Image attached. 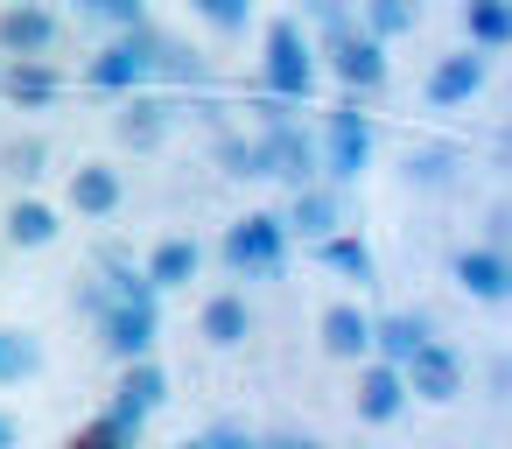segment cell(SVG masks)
I'll list each match as a JSON object with an SVG mask.
<instances>
[{
	"label": "cell",
	"mask_w": 512,
	"mask_h": 449,
	"mask_svg": "<svg viewBox=\"0 0 512 449\" xmlns=\"http://www.w3.org/2000/svg\"><path fill=\"white\" fill-rule=\"evenodd\" d=\"M260 85L274 106H302L316 92V43L295 15H274L267 22V50H260Z\"/></svg>",
	"instance_id": "6da1fadb"
},
{
	"label": "cell",
	"mask_w": 512,
	"mask_h": 449,
	"mask_svg": "<svg viewBox=\"0 0 512 449\" xmlns=\"http://www.w3.org/2000/svg\"><path fill=\"white\" fill-rule=\"evenodd\" d=\"M99 92H148V78H155V64H148V29H120L99 57H92V71H85Z\"/></svg>",
	"instance_id": "ba28073f"
},
{
	"label": "cell",
	"mask_w": 512,
	"mask_h": 449,
	"mask_svg": "<svg viewBox=\"0 0 512 449\" xmlns=\"http://www.w3.org/2000/svg\"><path fill=\"white\" fill-rule=\"evenodd\" d=\"M183 120V106L169 99V92H127V113H120V141L134 148V155H155L162 141H169V127Z\"/></svg>",
	"instance_id": "8fae6325"
},
{
	"label": "cell",
	"mask_w": 512,
	"mask_h": 449,
	"mask_svg": "<svg viewBox=\"0 0 512 449\" xmlns=\"http://www.w3.org/2000/svg\"><path fill=\"white\" fill-rule=\"evenodd\" d=\"M22 442V428H15V414H0V449H15Z\"/></svg>",
	"instance_id": "f35d334b"
},
{
	"label": "cell",
	"mask_w": 512,
	"mask_h": 449,
	"mask_svg": "<svg viewBox=\"0 0 512 449\" xmlns=\"http://www.w3.org/2000/svg\"><path fill=\"white\" fill-rule=\"evenodd\" d=\"M64 43V22L50 0H8L0 8V57H50Z\"/></svg>",
	"instance_id": "52a82bcc"
},
{
	"label": "cell",
	"mask_w": 512,
	"mask_h": 449,
	"mask_svg": "<svg viewBox=\"0 0 512 449\" xmlns=\"http://www.w3.org/2000/svg\"><path fill=\"white\" fill-rule=\"evenodd\" d=\"M316 260H323L330 274H344L351 288H372V281H379V260H372V246H365L358 232H330V239H316Z\"/></svg>",
	"instance_id": "603a6c76"
},
{
	"label": "cell",
	"mask_w": 512,
	"mask_h": 449,
	"mask_svg": "<svg viewBox=\"0 0 512 449\" xmlns=\"http://www.w3.org/2000/svg\"><path fill=\"white\" fill-rule=\"evenodd\" d=\"M155 330H162V309H134V302H113L106 316H99V344L120 358V365H134V358H148L155 351Z\"/></svg>",
	"instance_id": "7c38bea8"
},
{
	"label": "cell",
	"mask_w": 512,
	"mask_h": 449,
	"mask_svg": "<svg viewBox=\"0 0 512 449\" xmlns=\"http://www.w3.org/2000/svg\"><path fill=\"white\" fill-rule=\"evenodd\" d=\"M148 64H155V78H169V85H204V57H197L190 43L162 36L155 22H148Z\"/></svg>",
	"instance_id": "484cf974"
},
{
	"label": "cell",
	"mask_w": 512,
	"mask_h": 449,
	"mask_svg": "<svg viewBox=\"0 0 512 449\" xmlns=\"http://www.w3.org/2000/svg\"><path fill=\"white\" fill-rule=\"evenodd\" d=\"M505 36H512V8H505V0H463V43L477 57L505 50Z\"/></svg>",
	"instance_id": "d4e9b609"
},
{
	"label": "cell",
	"mask_w": 512,
	"mask_h": 449,
	"mask_svg": "<svg viewBox=\"0 0 512 449\" xmlns=\"http://www.w3.org/2000/svg\"><path fill=\"white\" fill-rule=\"evenodd\" d=\"M260 449H323L309 428H281V435H260Z\"/></svg>",
	"instance_id": "74e56055"
},
{
	"label": "cell",
	"mask_w": 512,
	"mask_h": 449,
	"mask_svg": "<svg viewBox=\"0 0 512 449\" xmlns=\"http://www.w3.org/2000/svg\"><path fill=\"white\" fill-rule=\"evenodd\" d=\"M400 379H407V400L449 407V400L463 393V351H456V344H442V337H428V344L400 365Z\"/></svg>",
	"instance_id": "8992f818"
},
{
	"label": "cell",
	"mask_w": 512,
	"mask_h": 449,
	"mask_svg": "<svg viewBox=\"0 0 512 449\" xmlns=\"http://www.w3.org/2000/svg\"><path fill=\"white\" fill-rule=\"evenodd\" d=\"M295 22H302V29L316 22V29L330 36V29H344V22H351V8H344V0H302V15H295Z\"/></svg>",
	"instance_id": "836d02e7"
},
{
	"label": "cell",
	"mask_w": 512,
	"mask_h": 449,
	"mask_svg": "<svg viewBox=\"0 0 512 449\" xmlns=\"http://www.w3.org/2000/svg\"><path fill=\"white\" fill-rule=\"evenodd\" d=\"M43 372V344L29 330H8L0 323V386H15V379H36Z\"/></svg>",
	"instance_id": "83f0119b"
},
{
	"label": "cell",
	"mask_w": 512,
	"mask_h": 449,
	"mask_svg": "<svg viewBox=\"0 0 512 449\" xmlns=\"http://www.w3.org/2000/svg\"><path fill=\"white\" fill-rule=\"evenodd\" d=\"M197 442H204V449H260V435H253V428H239V421H218V428H211V435H197Z\"/></svg>",
	"instance_id": "e575fe53"
},
{
	"label": "cell",
	"mask_w": 512,
	"mask_h": 449,
	"mask_svg": "<svg viewBox=\"0 0 512 449\" xmlns=\"http://www.w3.org/2000/svg\"><path fill=\"white\" fill-rule=\"evenodd\" d=\"M351 407H358L365 428H393V421L407 414V379H400V365L365 358V365H358V386H351Z\"/></svg>",
	"instance_id": "30bf717a"
},
{
	"label": "cell",
	"mask_w": 512,
	"mask_h": 449,
	"mask_svg": "<svg viewBox=\"0 0 512 449\" xmlns=\"http://www.w3.org/2000/svg\"><path fill=\"white\" fill-rule=\"evenodd\" d=\"M64 92V78H57V64L50 57H0V99H15V106H50Z\"/></svg>",
	"instance_id": "2e32d148"
},
{
	"label": "cell",
	"mask_w": 512,
	"mask_h": 449,
	"mask_svg": "<svg viewBox=\"0 0 512 449\" xmlns=\"http://www.w3.org/2000/svg\"><path fill=\"white\" fill-rule=\"evenodd\" d=\"M218 253H225V267H232L239 281H274V274L288 267V232H281L274 211H246V218L218 239Z\"/></svg>",
	"instance_id": "277c9868"
},
{
	"label": "cell",
	"mask_w": 512,
	"mask_h": 449,
	"mask_svg": "<svg viewBox=\"0 0 512 449\" xmlns=\"http://www.w3.org/2000/svg\"><path fill=\"white\" fill-rule=\"evenodd\" d=\"M197 330H204L211 351H239V344L253 337V309H246V295H239V288H218V295L197 309Z\"/></svg>",
	"instance_id": "e0dca14e"
},
{
	"label": "cell",
	"mask_w": 512,
	"mask_h": 449,
	"mask_svg": "<svg viewBox=\"0 0 512 449\" xmlns=\"http://www.w3.org/2000/svg\"><path fill=\"white\" fill-rule=\"evenodd\" d=\"M456 169H463V148H456V141H414V148L400 155V176H407L414 190H449Z\"/></svg>",
	"instance_id": "ffe728a7"
},
{
	"label": "cell",
	"mask_w": 512,
	"mask_h": 449,
	"mask_svg": "<svg viewBox=\"0 0 512 449\" xmlns=\"http://www.w3.org/2000/svg\"><path fill=\"white\" fill-rule=\"evenodd\" d=\"M64 449H134V442H120V435H106L99 421H85V428H78V435H71Z\"/></svg>",
	"instance_id": "d590c367"
},
{
	"label": "cell",
	"mask_w": 512,
	"mask_h": 449,
	"mask_svg": "<svg viewBox=\"0 0 512 449\" xmlns=\"http://www.w3.org/2000/svg\"><path fill=\"white\" fill-rule=\"evenodd\" d=\"M323 50H330V71H337L344 99H365V92H379V85L393 78V64H386V43H372L358 22L330 29V36H323Z\"/></svg>",
	"instance_id": "5b68a950"
},
{
	"label": "cell",
	"mask_w": 512,
	"mask_h": 449,
	"mask_svg": "<svg viewBox=\"0 0 512 449\" xmlns=\"http://www.w3.org/2000/svg\"><path fill=\"white\" fill-rule=\"evenodd\" d=\"M0 169H8L15 183H36V176L50 169V141H43V134H22V141H8V148H0Z\"/></svg>",
	"instance_id": "f1b7e54d"
},
{
	"label": "cell",
	"mask_w": 512,
	"mask_h": 449,
	"mask_svg": "<svg viewBox=\"0 0 512 449\" xmlns=\"http://www.w3.org/2000/svg\"><path fill=\"white\" fill-rule=\"evenodd\" d=\"M99 428L141 449V428H148V414H134V407H120V400H106V414H99Z\"/></svg>",
	"instance_id": "1f68e13d"
},
{
	"label": "cell",
	"mask_w": 512,
	"mask_h": 449,
	"mask_svg": "<svg viewBox=\"0 0 512 449\" xmlns=\"http://www.w3.org/2000/svg\"><path fill=\"white\" fill-rule=\"evenodd\" d=\"M449 281H456L470 302H505V288H512L505 246H463V253L449 260Z\"/></svg>",
	"instance_id": "4fadbf2b"
},
{
	"label": "cell",
	"mask_w": 512,
	"mask_h": 449,
	"mask_svg": "<svg viewBox=\"0 0 512 449\" xmlns=\"http://www.w3.org/2000/svg\"><path fill=\"white\" fill-rule=\"evenodd\" d=\"M428 337H435L428 309H393V316H372V358H379V365H407Z\"/></svg>",
	"instance_id": "9a60e30c"
},
{
	"label": "cell",
	"mask_w": 512,
	"mask_h": 449,
	"mask_svg": "<svg viewBox=\"0 0 512 449\" xmlns=\"http://www.w3.org/2000/svg\"><path fill=\"white\" fill-rule=\"evenodd\" d=\"M316 337H323V351H330V358H344V365L372 358V316H365L358 302H330V309H323V323H316Z\"/></svg>",
	"instance_id": "ac0fdd59"
},
{
	"label": "cell",
	"mask_w": 512,
	"mask_h": 449,
	"mask_svg": "<svg viewBox=\"0 0 512 449\" xmlns=\"http://www.w3.org/2000/svg\"><path fill=\"white\" fill-rule=\"evenodd\" d=\"M421 22V0H358V29L372 36V43H393V36H407Z\"/></svg>",
	"instance_id": "4316f807"
},
{
	"label": "cell",
	"mask_w": 512,
	"mask_h": 449,
	"mask_svg": "<svg viewBox=\"0 0 512 449\" xmlns=\"http://www.w3.org/2000/svg\"><path fill=\"white\" fill-rule=\"evenodd\" d=\"M484 92V57L477 50H456V57H442L435 71H428V106H470Z\"/></svg>",
	"instance_id": "d6986e66"
},
{
	"label": "cell",
	"mask_w": 512,
	"mask_h": 449,
	"mask_svg": "<svg viewBox=\"0 0 512 449\" xmlns=\"http://www.w3.org/2000/svg\"><path fill=\"white\" fill-rule=\"evenodd\" d=\"M218 169H225V176H260V169H253V141L218 134Z\"/></svg>",
	"instance_id": "d6a6232c"
},
{
	"label": "cell",
	"mask_w": 512,
	"mask_h": 449,
	"mask_svg": "<svg viewBox=\"0 0 512 449\" xmlns=\"http://www.w3.org/2000/svg\"><path fill=\"white\" fill-rule=\"evenodd\" d=\"M365 162H372V113L358 99H337L323 120V141H316V183L344 190L365 176Z\"/></svg>",
	"instance_id": "7a4b0ae2"
},
{
	"label": "cell",
	"mask_w": 512,
	"mask_h": 449,
	"mask_svg": "<svg viewBox=\"0 0 512 449\" xmlns=\"http://www.w3.org/2000/svg\"><path fill=\"white\" fill-rule=\"evenodd\" d=\"M127 204V176L113 162H78L71 169V211L78 218H113Z\"/></svg>",
	"instance_id": "5bb4252c"
},
{
	"label": "cell",
	"mask_w": 512,
	"mask_h": 449,
	"mask_svg": "<svg viewBox=\"0 0 512 449\" xmlns=\"http://www.w3.org/2000/svg\"><path fill=\"white\" fill-rule=\"evenodd\" d=\"M288 113H295V106H274V99H267V134L253 141V169L274 176L281 190H302V183H316V134L295 127Z\"/></svg>",
	"instance_id": "3957f363"
},
{
	"label": "cell",
	"mask_w": 512,
	"mask_h": 449,
	"mask_svg": "<svg viewBox=\"0 0 512 449\" xmlns=\"http://www.w3.org/2000/svg\"><path fill=\"white\" fill-rule=\"evenodd\" d=\"M197 267H204V246H197L190 232H176V239H162V246L148 253V267H141V274H148V281H155V295H162V288L197 281Z\"/></svg>",
	"instance_id": "7402d4cb"
},
{
	"label": "cell",
	"mask_w": 512,
	"mask_h": 449,
	"mask_svg": "<svg viewBox=\"0 0 512 449\" xmlns=\"http://www.w3.org/2000/svg\"><path fill=\"white\" fill-rule=\"evenodd\" d=\"M190 8H197L211 29H225V36H239V29L253 22V0H190Z\"/></svg>",
	"instance_id": "f546056e"
},
{
	"label": "cell",
	"mask_w": 512,
	"mask_h": 449,
	"mask_svg": "<svg viewBox=\"0 0 512 449\" xmlns=\"http://www.w3.org/2000/svg\"><path fill=\"white\" fill-rule=\"evenodd\" d=\"M85 15H106L113 29H148V0H78Z\"/></svg>",
	"instance_id": "4dcf8cb0"
},
{
	"label": "cell",
	"mask_w": 512,
	"mask_h": 449,
	"mask_svg": "<svg viewBox=\"0 0 512 449\" xmlns=\"http://www.w3.org/2000/svg\"><path fill=\"white\" fill-rule=\"evenodd\" d=\"M78 309H85V316H106V309H113V288H106V281L92 274V281L78 288Z\"/></svg>",
	"instance_id": "8d00e7d4"
},
{
	"label": "cell",
	"mask_w": 512,
	"mask_h": 449,
	"mask_svg": "<svg viewBox=\"0 0 512 449\" xmlns=\"http://www.w3.org/2000/svg\"><path fill=\"white\" fill-rule=\"evenodd\" d=\"M281 218V232L288 239H330V232H344V190H330V183H302V190H288V211H274Z\"/></svg>",
	"instance_id": "9c48e42d"
},
{
	"label": "cell",
	"mask_w": 512,
	"mask_h": 449,
	"mask_svg": "<svg viewBox=\"0 0 512 449\" xmlns=\"http://www.w3.org/2000/svg\"><path fill=\"white\" fill-rule=\"evenodd\" d=\"M113 400H120V407H134V414H162V400H169V372H162L155 358H134V365H120Z\"/></svg>",
	"instance_id": "cb8c5ba5"
},
{
	"label": "cell",
	"mask_w": 512,
	"mask_h": 449,
	"mask_svg": "<svg viewBox=\"0 0 512 449\" xmlns=\"http://www.w3.org/2000/svg\"><path fill=\"white\" fill-rule=\"evenodd\" d=\"M57 232H64V225H57V204H43V197H15V204H8V218H0V239L22 246V253L50 246Z\"/></svg>",
	"instance_id": "44dd1931"
},
{
	"label": "cell",
	"mask_w": 512,
	"mask_h": 449,
	"mask_svg": "<svg viewBox=\"0 0 512 449\" xmlns=\"http://www.w3.org/2000/svg\"><path fill=\"white\" fill-rule=\"evenodd\" d=\"M176 449H204V442H176Z\"/></svg>",
	"instance_id": "ab89813d"
}]
</instances>
